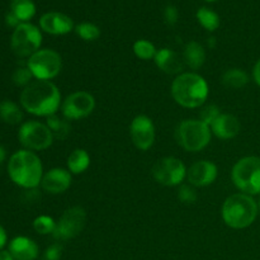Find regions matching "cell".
<instances>
[{
	"label": "cell",
	"mask_w": 260,
	"mask_h": 260,
	"mask_svg": "<svg viewBox=\"0 0 260 260\" xmlns=\"http://www.w3.org/2000/svg\"><path fill=\"white\" fill-rule=\"evenodd\" d=\"M46 124H47V127L52 132L53 139L61 140V141L65 140L71 132V126L68 122V119H62L60 117L55 116V114L47 117V123Z\"/></svg>",
	"instance_id": "obj_25"
},
{
	"label": "cell",
	"mask_w": 260,
	"mask_h": 260,
	"mask_svg": "<svg viewBox=\"0 0 260 260\" xmlns=\"http://www.w3.org/2000/svg\"><path fill=\"white\" fill-rule=\"evenodd\" d=\"M19 141L28 150H46L52 145L53 136L47 124L37 121H28L19 128Z\"/></svg>",
	"instance_id": "obj_9"
},
{
	"label": "cell",
	"mask_w": 260,
	"mask_h": 260,
	"mask_svg": "<svg viewBox=\"0 0 260 260\" xmlns=\"http://www.w3.org/2000/svg\"><path fill=\"white\" fill-rule=\"evenodd\" d=\"M178 198L183 203H194L197 201V190L192 185H182L178 190Z\"/></svg>",
	"instance_id": "obj_32"
},
{
	"label": "cell",
	"mask_w": 260,
	"mask_h": 260,
	"mask_svg": "<svg viewBox=\"0 0 260 260\" xmlns=\"http://www.w3.org/2000/svg\"><path fill=\"white\" fill-rule=\"evenodd\" d=\"M205 2H216V0H205Z\"/></svg>",
	"instance_id": "obj_41"
},
{
	"label": "cell",
	"mask_w": 260,
	"mask_h": 260,
	"mask_svg": "<svg viewBox=\"0 0 260 260\" xmlns=\"http://www.w3.org/2000/svg\"><path fill=\"white\" fill-rule=\"evenodd\" d=\"M8 173L15 184L30 189L40 185L42 182V162L35 152L29 150H20L10 157Z\"/></svg>",
	"instance_id": "obj_2"
},
{
	"label": "cell",
	"mask_w": 260,
	"mask_h": 260,
	"mask_svg": "<svg viewBox=\"0 0 260 260\" xmlns=\"http://www.w3.org/2000/svg\"><path fill=\"white\" fill-rule=\"evenodd\" d=\"M152 175L160 184L173 187L184 180L187 177V169L179 159L168 156L155 162L152 167Z\"/></svg>",
	"instance_id": "obj_11"
},
{
	"label": "cell",
	"mask_w": 260,
	"mask_h": 260,
	"mask_svg": "<svg viewBox=\"0 0 260 260\" xmlns=\"http://www.w3.org/2000/svg\"><path fill=\"white\" fill-rule=\"evenodd\" d=\"M164 18L167 24L174 25L177 24L178 18H179V12H178V9L174 5H168L164 10Z\"/></svg>",
	"instance_id": "obj_34"
},
{
	"label": "cell",
	"mask_w": 260,
	"mask_h": 260,
	"mask_svg": "<svg viewBox=\"0 0 260 260\" xmlns=\"http://www.w3.org/2000/svg\"><path fill=\"white\" fill-rule=\"evenodd\" d=\"M221 116L220 109L215 104H210V106L203 107L202 111L200 112V121H202L203 123H206L207 126H212L213 122Z\"/></svg>",
	"instance_id": "obj_31"
},
{
	"label": "cell",
	"mask_w": 260,
	"mask_h": 260,
	"mask_svg": "<svg viewBox=\"0 0 260 260\" xmlns=\"http://www.w3.org/2000/svg\"><path fill=\"white\" fill-rule=\"evenodd\" d=\"M172 95L179 106L198 108L208 96L207 81L194 73H182L172 84Z\"/></svg>",
	"instance_id": "obj_3"
},
{
	"label": "cell",
	"mask_w": 260,
	"mask_h": 260,
	"mask_svg": "<svg viewBox=\"0 0 260 260\" xmlns=\"http://www.w3.org/2000/svg\"><path fill=\"white\" fill-rule=\"evenodd\" d=\"M211 127L213 134L221 140L234 139L240 132V122L233 114H221Z\"/></svg>",
	"instance_id": "obj_19"
},
{
	"label": "cell",
	"mask_w": 260,
	"mask_h": 260,
	"mask_svg": "<svg viewBox=\"0 0 260 260\" xmlns=\"http://www.w3.org/2000/svg\"><path fill=\"white\" fill-rule=\"evenodd\" d=\"M155 62L160 70L167 74H179L184 69V60H182V57L170 48L157 51L155 55Z\"/></svg>",
	"instance_id": "obj_18"
},
{
	"label": "cell",
	"mask_w": 260,
	"mask_h": 260,
	"mask_svg": "<svg viewBox=\"0 0 260 260\" xmlns=\"http://www.w3.org/2000/svg\"><path fill=\"white\" fill-rule=\"evenodd\" d=\"M184 62L188 68L193 70H198L206 61V52L202 45L196 41L188 43L184 48Z\"/></svg>",
	"instance_id": "obj_20"
},
{
	"label": "cell",
	"mask_w": 260,
	"mask_h": 260,
	"mask_svg": "<svg viewBox=\"0 0 260 260\" xmlns=\"http://www.w3.org/2000/svg\"><path fill=\"white\" fill-rule=\"evenodd\" d=\"M10 12L22 23L32 19L36 14V5L33 0H12L10 2Z\"/></svg>",
	"instance_id": "obj_22"
},
{
	"label": "cell",
	"mask_w": 260,
	"mask_h": 260,
	"mask_svg": "<svg viewBox=\"0 0 260 260\" xmlns=\"http://www.w3.org/2000/svg\"><path fill=\"white\" fill-rule=\"evenodd\" d=\"M197 19L200 24L210 32H213L220 27V17L210 8H200L197 12Z\"/></svg>",
	"instance_id": "obj_26"
},
{
	"label": "cell",
	"mask_w": 260,
	"mask_h": 260,
	"mask_svg": "<svg viewBox=\"0 0 260 260\" xmlns=\"http://www.w3.org/2000/svg\"><path fill=\"white\" fill-rule=\"evenodd\" d=\"M5 22H7V24L9 25V27H13L14 29L20 24V23H22L14 14H13L12 12H9L7 14V17H5Z\"/></svg>",
	"instance_id": "obj_35"
},
{
	"label": "cell",
	"mask_w": 260,
	"mask_h": 260,
	"mask_svg": "<svg viewBox=\"0 0 260 260\" xmlns=\"http://www.w3.org/2000/svg\"><path fill=\"white\" fill-rule=\"evenodd\" d=\"M33 229L36 230V233L41 234V235H48V234H53L56 229V222L50 216H38L33 221Z\"/></svg>",
	"instance_id": "obj_29"
},
{
	"label": "cell",
	"mask_w": 260,
	"mask_h": 260,
	"mask_svg": "<svg viewBox=\"0 0 260 260\" xmlns=\"http://www.w3.org/2000/svg\"><path fill=\"white\" fill-rule=\"evenodd\" d=\"M208 45H210V47H215V38L213 37H211V38H208Z\"/></svg>",
	"instance_id": "obj_40"
},
{
	"label": "cell",
	"mask_w": 260,
	"mask_h": 260,
	"mask_svg": "<svg viewBox=\"0 0 260 260\" xmlns=\"http://www.w3.org/2000/svg\"><path fill=\"white\" fill-rule=\"evenodd\" d=\"M32 78H35V76L30 73L28 66H20V68H18L12 76L13 83H14L15 85L24 86V88L32 83Z\"/></svg>",
	"instance_id": "obj_30"
},
{
	"label": "cell",
	"mask_w": 260,
	"mask_h": 260,
	"mask_svg": "<svg viewBox=\"0 0 260 260\" xmlns=\"http://www.w3.org/2000/svg\"><path fill=\"white\" fill-rule=\"evenodd\" d=\"M0 118L8 124H19L23 119V113L12 101H3L0 103Z\"/></svg>",
	"instance_id": "obj_23"
},
{
	"label": "cell",
	"mask_w": 260,
	"mask_h": 260,
	"mask_svg": "<svg viewBox=\"0 0 260 260\" xmlns=\"http://www.w3.org/2000/svg\"><path fill=\"white\" fill-rule=\"evenodd\" d=\"M43 190L50 194H60L69 189L71 185V174L62 168H55L46 173L41 182Z\"/></svg>",
	"instance_id": "obj_15"
},
{
	"label": "cell",
	"mask_w": 260,
	"mask_h": 260,
	"mask_svg": "<svg viewBox=\"0 0 260 260\" xmlns=\"http://www.w3.org/2000/svg\"><path fill=\"white\" fill-rule=\"evenodd\" d=\"M178 140L187 151H201L210 144V126L200 119H185L178 127Z\"/></svg>",
	"instance_id": "obj_6"
},
{
	"label": "cell",
	"mask_w": 260,
	"mask_h": 260,
	"mask_svg": "<svg viewBox=\"0 0 260 260\" xmlns=\"http://www.w3.org/2000/svg\"><path fill=\"white\" fill-rule=\"evenodd\" d=\"M258 215L256 202L248 194L238 193L225 201L222 206V218L233 229L249 228Z\"/></svg>",
	"instance_id": "obj_4"
},
{
	"label": "cell",
	"mask_w": 260,
	"mask_h": 260,
	"mask_svg": "<svg viewBox=\"0 0 260 260\" xmlns=\"http://www.w3.org/2000/svg\"><path fill=\"white\" fill-rule=\"evenodd\" d=\"M187 178L194 187H206L212 184L217 178V167L208 160H200L190 165Z\"/></svg>",
	"instance_id": "obj_14"
},
{
	"label": "cell",
	"mask_w": 260,
	"mask_h": 260,
	"mask_svg": "<svg viewBox=\"0 0 260 260\" xmlns=\"http://www.w3.org/2000/svg\"><path fill=\"white\" fill-rule=\"evenodd\" d=\"M129 135L132 142L139 150L146 151L154 145L155 141V127L151 119L147 116H137L129 126Z\"/></svg>",
	"instance_id": "obj_13"
},
{
	"label": "cell",
	"mask_w": 260,
	"mask_h": 260,
	"mask_svg": "<svg viewBox=\"0 0 260 260\" xmlns=\"http://www.w3.org/2000/svg\"><path fill=\"white\" fill-rule=\"evenodd\" d=\"M5 244H7V233H5L4 228L0 225V251L4 248Z\"/></svg>",
	"instance_id": "obj_36"
},
{
	"label": "cell",
	"mask_w": 260,
	"mask_h": 260,
	"mask_svg": "<svg viewBox=\"0 0 260 260\" xmlns=\"http://www.w3.org/2000/svg\"><path fill=\"white\" fill-rule=\"evenodd\" d=\"M27 66L37 80H50L60 74L62 60L56 51L45 48L33 53Z\"/></svg>",
	"instance_id": "obj_8"
},
{
	"label": "cell",
	"mask_w": 260,
	"mask_h": 260,
	"mask_svg": "<svg viewBox=\"0 0 260 260\" xmlns=\"http://www.w3.org/2000/svg\"><path fill=\"white\" fill-rule=\"evenodd\" d=\"M61 255H62V246L60 244H53L47 248L41 260H60Z\"/></svg>",
	"instance_id": "obj_33"
},
{
	"label": "cell",
	"mask_w": 260,
	"mask_h": 260,
	"mask_svg": "<svg viewBox=\"0 0 260 260\" xmlns=\"http://www.w3.org/2000/svg\"><path fill=\"white\" fill-rule=\"evenodd\" d=\"M86 222V212L80 206H75L66 210L56 222V229L53 231V238L56 240H69L78 236L83 231Z\"/></svg>",
	"instance_id": "obj_10"
},
{
	"label": "cell",
	"mask_w": 260,
	"mask_h": 260,
	"mask_svg": "<svg viewBox=\"0 0 260 260\" xmlns=\"http://www.w3.org/2000/svg\"><path fill=\"white\" fill-rule=\"evenodd\" d=\"M95 108V99L88 91H75L62 103V114L66 119H80L88 117Z\"/></svg>",
	"instance_id": "obj_12"
},
{
	"label": "cell",
	"mask_w": 260,
	"mask_h": 260,
	"mask_svg": "<svg viewBox=\"0 0 260 260\" xmlns=\"http://www.w3.org/2000/svg\"><path fill=\"white\" fill-rule=\"evenodd\" d=\"M0 260H15L9 251H0Z\"/></svg>",
	"instance_id": "obj_38"
},
{
	"label": "cell",
	"mask_w": 260,
	"mask_h": 260,
	"mask_svg": "<svg viewBox=\"0 0 260 260\" xmlns=\"http://www.w3.org/2000/svg\"><path fill=\"white\" fill-rule=\"evenodd\" d=\"M42 35L36 25L30 23H20L14 29L10 40L12 50L18 57H30L40 50Z\"/></svg>",
	"instance_id": "obj_7"
},
{
	"label": "cell",
	"mask_w": 260,
	"mask_h": 260,
	"mask_svg": "<svg viewBox=\"0 0 260 260\" xmlns=\"http://www.w3.org/2000/svg\"><path fill=\"white\" fill-rule=\"evenodd\" d=\"M259 210H260V202H259Z\"/></svg>",
	"instance_id": "obj_42"
},
{
	"label": "cell",
	"mask_w": 260,
	"mask_h": 260,
	"mask_svg": "<svg viewBox=\"0 0 260 260\" xmlns=\"http://www.w3.org/2000/svg\"><path fill=\"white\" fill-rule=\"evenodd\" d=\"M5 156H7V151L3 146H0V165L3 164V161L5 160Z\"/></svg>",
	"instance_id": "obj_39"
},
{
	"label": "cell",
	"mask_w": 260,
	"mask_h": 260,
	"mask_svg": "<svg viewBox=\"0 0 260 260\" xmlns=\"http://www.w3.org/2000/svg\"><path fill=\"white\" fill-rule=\"evenodd\" d=\"M233 182L236 187L248 194L260 193V157L246 156L239 160L234 167Z\"/></svg>",
	"instance_id": "obj_5"
},
{
	"label": "cell",
	"mask_w": 260,
	"mask_h": 260,
	"mask_svg": "<svg viewBox=\"0 0 260 260\" xmlns=\"http://www.w3.org/2000/svg\"><path fill=\"white\" fill-rule=\"evenodd\" d=\"M75 30L76 35L80 38H83L84 41H95L98 40L99 36H101V29H99L98 25H95L94 23H80V24L76 25Z\"/></svg>",
	"instance_id": "obj_28"
},
{
	"label": "cell",
	"mask_w": 260,
	"mask_h": 260,
	"mask_svg": "<svg viewBox=\"0 0 260 260\" xmlns=\"http://www.w3.org/2000/svg\"><path fill=\"white\" fill-rule=\"evenodd\" d=\"M9 253L15 260H36L38 256V246L29 238L18 236L10 241Z\"/></svg>",
	"instance_id": "obj_17"
},
{
	"label": "cell",
	"mask_w": 260,
	"mask_h": 260,
	"mask_svg": "<svg viewBox=\"0 0 260 260\" xmlns=\"http://www.w3.org/2000/svg\"><path fill=\"white\" fill-rule=\"evenodd\" d=\"M60 90L50 80L32 81L20 94L22 107L35 116H53L60 107Z\"/></svg>",
	"instance_id": "obj_1"
},
{
	"label": "cell",
	"mask_w": 260,
	"mask_h": 260,
	"mask_svg": "<svg viewBox=\"0 0 260 260\" xmlns=\"http://www.w3.org/2000/svg\"><path fill=\"white\" fill-rule=\"evenodd\" d=\"M253 75H254V80H255V83L258 84V85H260V60L255 63V68H254Z\"/></svg>",
	"instance_id": "obj_37"
},
{
	"label": "cell",
	"mask_w": 260,
	"mask_h": 260,
	"mask_svg": "<svg viewBox=\"0 0 260 260\" xmlns=\"http://www.w3.org/2000/svg\"><path fill=\"white\" fill-rule=\"evenodd\" d=\"M221 81L228 88L241 89L249 83V76L241 69H230L223 74Z\"/></svg>",
	"instance_id": "obj_24"
},
{
	"label": "cell",
	"mask_w": 260,
	"mask_h": 260,
	"mask_svg": "<svg viewBox=\"0 0 260 260\" xmlns=\"http://www.w3.org/2000/svg\"><path fill=\"white\" fill-rule=\"evenodd\" d=\"M40 25L45 32L50 35H66L74 28L73 19L63 13L50 12L41 17Z\"/></svg>",
	"instance_id": "obj_16"
},
{
	"label": "cell",
	"mask_w": 260,
	"mask_h": 260,
	"mask_svg": "<svg viewBox=\"0 0 260 260\" xmlns=\"http://www.w3.org/2000/svg\"><path fill=\"white\" fill-rule=\"evenodd\" d=\"M89 165H90V156L83 149L74 150L68 159L69 172L73 174H81L88 169Z\"/></svg>",
	"instance_id": "obj_21"
},
{
	"label": "cell",
	"mask_w": 260,
	"mask_h": 260,
	"mask_svg": "<svg viewBox=\"0 0 260 260\" xmlns=\"http://www.w3.org/2000/svg\"><path fill=\"white\" fill-rule=\"evenodd\" d=\"M134 52L141 60H151V58H155L157 51L150 41L139 40L135 42Z\"/></svg>",
	"instance_id": "obj_27"
}]
</instances>
